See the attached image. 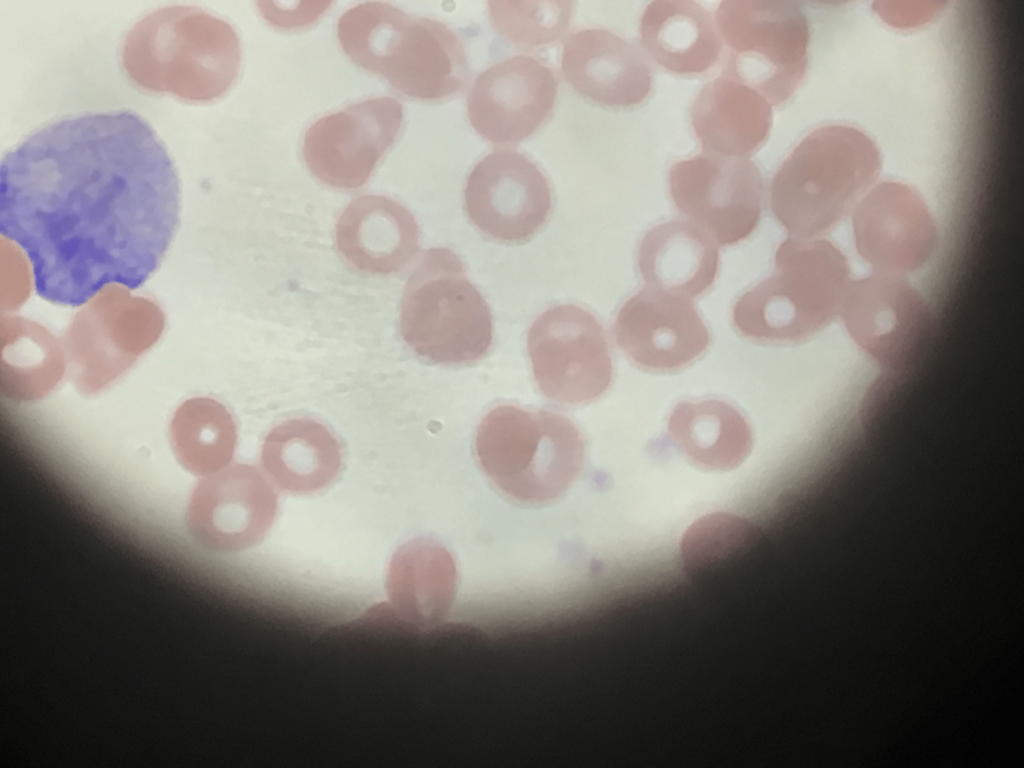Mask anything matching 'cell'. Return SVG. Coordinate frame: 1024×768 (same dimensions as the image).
I'll return each mask as SVG.
<instances>
[{
	"mask_svg": "<svg viewBox=\"0 0 1024 768\" xmlns=\"http://www.w3.org/2000/svg\"><path fill=\"white\" fill-rule=\"evenodd\" d=\"M179 213L174 164L130 111L52 122L1 162V234L24 250L38 294L53 303L80 305L114 283L140 286Z\"/></svg>",
	"mask_w": 1024,
	"mask_h": 768,
	"instance_id": "obj_1",
	"label": "cell"
},
{
	"mask_svg": "<svg viewBox=\"0 0 1024 768\" xmlns=\"http://www.w3.org/2000/svg\"><path fill=\"white\" fill-rule=\"evenodd\" d=\"M337 35L353 62L411 98L445 99L468 82L463 43L438 20L412 17L388 3L366 2L342 14Z\"/></svg>",
	"mask_w": 1024,
	"mask_h": 768,
	"instance_id": "obj_2",
	"label": "cell"
},
{
	"mask_svg": "<svg viewBox=\"0 0 1024 768\" xmlns=\"http://www.w3.org/2000/svg\"><path fill=\"white\" fill-rule=\"evenodd\" d=\"M879 169V151L864 133L845 125L820 127L775 172L771 211L792 236L814 237L856 206Z\"/></svg>",
	"mask_w": 1024,
	"mask_h": 768,
	"instance_id": "obj_3",
	"label": "cell"
},
{
	"mask_svg": "<svg viewBox=\"0 0 1024 768\" xmlns=\"http://www.w3.org/2000/svg\"><path fill=\"white\" fill-rule=\"evenodd\" d=\"M475 451L485 475L505 495L540 504L574 483L583 467L585 442L563 415L504 404L481 420Z\"/></svg>",
	"mask_w": 1024,
	"mask_h": 768,
	"instance_id": "obj_4",
	"label": "cell"
},
{
	"mask_svg": "<svg viewBox=\"0 0 1024 768\" xmlns=\"http://www.w3.org/2000/svg\"><path fill=\"white\" fill-rule=\"evenodd\" d=\"M399 329L406 345L432 364L468 365L490 351V307L450 248L423 253L404 287Z\"/></svg>",
	"mask_w": 1024,
	"mask_h": 768,
	"instance_id": "obj_5",
	"label": "cell"
},
{
	"mask_svg": "<svg viewBox=\"0 0 1024 768\" xmlns=\"http://www.w3.org/2000/svg\"><path fill=\"white\" fill-rule=\"evenodd\" d=\"M844 263L826 240L788 238L777 248L775 270L742 294L732 309L735 329L762 343L807 339L836 312L845 296Z\"/></svg>",
	"mask_w": 1024,
	"mask_h": 768,
	"instance_id": "obj_6",
	"label": "cell"
},
{
	"mask_svg": "<svg viewBox=\"0 0 1024 768\" xmlns=\"http://www.w3.org/2000/svg\"><path fill=\"white\" fill-rule=\"evenodd\" d=\"M715 21L726 46L723 74L771 105L790 98L808 64L809 26L801 8L786 0H726Z\"/></svg>",
	"mask_w": 1024,
	"mask_h": 768,
	"instance_id": "obj_7",
	"label": "cell"
},
{
	"mask_svg": "<svg viewBox=\"0 0 1024 768\" xmlns=\"http://www.w3.org/2000/svg\"><path fill=\"white\" fill-rule=\"evenodd\" d=\"M527 349L539 390L555 402L588 404L611 384L606 332L581 306L560 304L543 311L529 328Z\"/></svg>",
	"mask_w": 1024,
	"mask_h": 768,
	"instance_id": "obj_8",
	"label": "cell"
},
{
	"mask_svg": "<svg viewBox=\"0 0 1024 768\" xmlns=\"http://www.w3.org/2000/svg\"><path fill=\"white\" fill-rule=\"evenodd\" d=\"M669 190L676 209L719 245L746 239L759 223L763 182L747 157L703 151L678 161Z\"/></svg>",
	"mask_w": 1024,
	"mask_h": 768,
	"instance_id": "obj_9",
	"label": "cell"
},
{
	"mask_svg": "<svg viewBox=\"0 0 1024 768\" xmlns=\"http://www.w3.org/2000/svg\"><path fill=\"white\" fill-rule=\"evenodd\" d=\"M402 122L403 107L395 98L353 103L309 126L302 146L305 163L331 187L359 188L396 140Z\"/></svg>",
	"mask_w": 1024,
	"mask_h": 768,
	"instance_id": "obj_10",
	"label": "cell"
},
{
	"mask_svg": "<svg viewBox=\"0 0 1024 768\" xmlns=\"http://www.w3.org/2000/svg\"><path fill=\"white\" fill-rule=\"evenodd\" d=\"M464 206L471 223L487 237L508 244L530 240L552 209L550 183L526 155L495 150L468 174Z\"/></svg>",
	"mask_w": 1024,
	"mask_h": 768,
	"instance_id": "obj_11",
	"label": "cell"
},
{
	"mask_svg": "<svg viewBox=\"0 0 1024 768\" xmlns=\"http://www.w3.org/2000/svg\"><path fill=\"white\" fill-rule=\"evenodd\" d=\"M558 81L541 60L516 55L486 68L467 95L471 126L493 144H515L535 133L556 102Z\"/></svg>",
	"mask_w": 1024,
	"mask_h": 768,
	"instance_id": "obj_12",
	"label": "cell"
},
{
	"mask_svg": "<svg viewBox=\"0 0 1024 768\" xmlns=\"http://www.w3.org/2000/svg\"><path fill=\"white\" fill-rule=\"evenodd\" d=\"M276 511V494L258 469L235 464L198 483L188 505L187 524L203 545L240 551L264 538Z\"/></svg>",
	"mask_w": 1024,
	"mask_h": 768,
	"instance_id": "obj_13",
	"label": "cell"
},
{
	"mask_svg": "<svg viewBox=\"0 0 1024 768\" xmlns=\"http://www.w3.org/2000/svg\"><path fill=\"white\" fill-rule=\"evenodd\" d=\"M613 332L635 365L656 372L687 366L710 344L709 330L688 298L649 287L622 305Z\"/></svg>",
	"mask_w": 1024,
	"mask_h": 768,
	"instance_id": "obj_14",
	"label": "cell"
},
{
	"mask_svg": "<svg viewBox=\"0 0 1024 768\" xmlns=\"http://www.w3.org/2000/svg\"><path fill=\"white\" fill-rule=\"evenodd\" d=\"M561 70L579 94L611 107L639 104L651 90V70L642 53L602 28L580 29L566 38Z\"/></svg>",
	"mask_w": 1024,
	"mask_h": 768,
	"instance_id": "obj_15",
	"label": "cell"
},
{
	"mask_svg": "<svg viewBox=\"0 0 1024 768\" xmlns=\"http://www.w3.org/2000/svg\"><path fill=\"white\" fill-rule=\"evenodd\" d=\"M419 228L403 205L383 195H362L340 214L336 246L361 272L388 275L402 270L419 249Z\"/></svg>",
	"mask_w": 1024,
	"mask_h": 768,
	"instance_id": "obj_16",
	"label": "cell"
},
{
	"mask_svg": "<svg viewBox=\"0 0 1024 768\" xmlns=\"http://www.w3.org/2000/svg\"><path fill=\"white\" fill-rule=\"evenodd\" d=\"M637 266L647 287L685 298L704 294L719 267L715 242L691 222L670 220L641 238Z\"/></svg>",
	"mask_w": 1024,
	"mask_h": 768,
	"instance_id": "obj_17",
	"label": "cell"
},
{
	"mask_svg": "<svg viewBox=\"0 0 1024 768\" xmlns=\"http://www.w3.org/2000/svg\"><path fill=\"white\" fill-rule=\"evenodd\" d=\"M771 104L751 87L722 74L706 83L691 108L694 132L706 152L746 157L768 136Z\"/></svg>",
	"mask_w": 1024,
	"mask_h": 768,
	"instance_id": "obj_18",
	"label": "cell"
},
{
	"mask_svg": "<svg viewBox=\"0 0 1024 768\" xmlns=\"http://www.w3.org/2000/svg\"><path fill=\"white\" fill-rule=\"evenodd\" d=\"M639 34L650 57L678 74L709 70L723 48L715 18L693 1L651 2L641 16Z\"/></svg>",
	"mask_w": 1024,
	"mask_h": 768,
	"instance_id": "obj_19",
	"label": "cell"
},
{
	"mask_svg": "<svg viewBox=\"0 0 1024 768\" xmlns=\"http://www.w3.org/2000/svg\"><path fill=\"white\" fill-rule=\"evenodd\" d=\"M261 461L282 491L311 494L335 479L341 451L337 439L322 424L306 418L291 419L274 427L265 437Z\"/></svg>",
	"mask_w": 1024,
	"mask_h": 768,
	"instance_id": "obj_20",
	"label": "cell"
},
{
	"mask_svg": "<svg viewBox=\"0 0 1024 768\" xmlns=\"http://www.w3.org/2000/svg\"><path fill=\"white\" fill-rule=\"evenodd\" d=\"M668 431L682 454L709 470L737 467L752 446L747 421L733 406L717 399L677 404Z\"/></svg>",
	"mask_w": 1024,
	"mask_h": 768,
	"instance_id": "obj_21",
	"label": "cell"
},
{
	"mask_svg": "<svg viewBox=\"0 0 1024 768\" xmlns=\"http://www.w3.org/2000/svg\"><path fill=\"white\" fill-rule=\"evenodd\" d=\"M853 225L855 238L871 261L880 248H930L934 237L932 219L920 197L908 186L883 182L866 193L856 204Z\"/></svg>",
	"mask_w": 1024,
	"mask_h": 768,
	"instance_id": "obj_22",
	"label": "cell"
},
{
	"mask_svg": "<svg viewBox=\"0 0 1024 768\" xmlns=\"http://www.w3.org/2000/svg\"><path fill=\"white\" fill-rule=\"evenodd\" d=\"M170 432L177 459L196 475L217 472L234 453V421L213 399L197 398L183 404L172 419Z\"/></svg>",
	"mask_w": 1024,
	"mask_h": 768,
	"instance_id": "obj_23",
	"label": "cell"
},
{
	"mask_svg": "<svg viewBox=\"0 0 1024 768\" xmlns=\"http://www.w3.org/2000/svg\"><path fill=\"white\" fill-rule=\"evenodd\" d=\"M761 531L747 519L713 513L695 521L680 542V561L688 575H700L737 560L761 539Z\"/></svg>",
	"mask_w": 1024,
	"mask_h": 768,
	"instance_id": "obj_24",
	"label": "cell"
},
{
	"mask_svg": "<svg viewBox=\"0 0 1024 768\" xmlns=\"http://www.w3.org/2000/svg\"><path fill=\"white\" fill-rule=\"evenodd\" d=\"M455 575L453 559L444 547L417 539L392 557L387 585L393 600H438L449 598Z\"/></svg>",
	"mask_w": 1024,
	"mask_h": 768,
	"instance_id": "obj_25",
	"label": "cell"
},
{
	"mask_svg": "<svg viewBox=\"0 0 1024 768\" xmlns=\"http://www.w3.org/2000/svg\"><path fill=\"white\" fill-rule=\"evenodd\" d=\"M572 2L568 0H492L488 2L493 27L520 46L548 45L569 26Z\"/></svg>",
	"mask_w": 1024,
	"mask_h": 768,
	"instance_id": "obj_26",
	"label": "cell"
},
{
	"mask_svg": "<svg viewBox=\"0 0 1024 768\" xmlns=\"http://www.w3.org/2000/svg\"><path fill=\"white\" fill-rule=\"evenodd\" d=\"M875 280L873 279L876 288L872 289L875 293L873 296L869 294L864 284L846 291L845 312L849 322L857 320L852 322L853 326L857 324V330L865 326V330L871 331L873 336L869 340H878L874 356L877 357L881 343L879 360L887 361L892 360L895 353L899 352V341L910 331L913 314L910 303L906 302L907 298H903L901 294L894 295L891 290V295H887L886 289H883L879 295Z\"/></svg>",
	"mask_w": 1024,
	"mask_h": 768,
	"instance_id": "obj_27",
	"label": "cell"
},
{
	"mask_svg": "<svg viewBox=\"0 0 1024 768\" xmlns=\"http://www.w3.org/2000/svg\"><path fill=\"white\" fill-rule=\"evenodd\" d=\"M300 2L295 8H283L278 6L274 2H259V10L263 13L264 17L270 21L273 25L281 27H295L302 26L300 21L294 16L305 17L311 21H314L319 17L328 7L330 2H306L301 7Z\"/></svg>",
	"mask_w": 1024,
	"mask_h": 768,
	"instance_id": "obj_28",
	"label": "cell"
}]
</instances>
